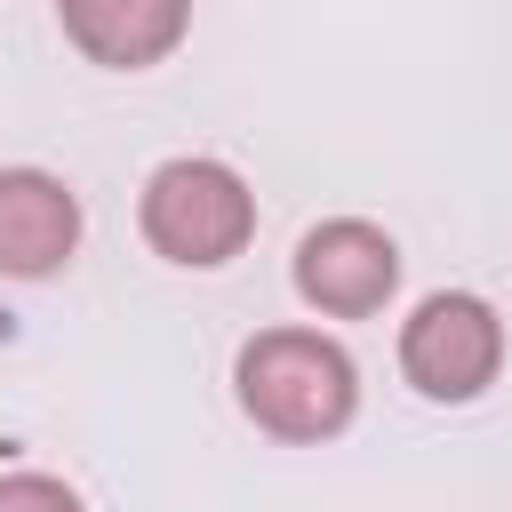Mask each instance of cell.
<instances>
[{
    "mask_svg": "<svg viewBox=\"0 0 512 512\" xmlns=\"http://www.w3.org/2000/svg\"><path fill=\"white\" fill-rule=\"evenodd\" d=\"M232 392H240V416L256 432H272L288 448H320L352 424L360 368L320 328H256L232 360Z\"/></svg>",
    "mask_w": 512,
    "mask_h": 512,
    "instance_id": "cell-1",
    "label": "cell"
},
{
    "mask_svg": "<svg viewBox=\"0 0 512 512\" xmlns=\"http://www.w3.org/2000/svg\"><path fill=\"white\" fill-rule=\"evenodd\" d=\"M136 224H144L152 256H168L184 272H216L256 240V192H248L240 168H224L208 152H184V160H160L144 176Z\"/></svg>",
    "mask_w": 512,
    "mask_h": 512,
    "instance_id": "cell-2",
    "label": "cell"
},
{
    "mask_svg": "<svg viewBox=\"0 0 512 512\" xmlns=\"http://www.w3.org/2000/svg\"><path fill=\"white\" fill-rule=\"evenodd\" d=\"M400 376L424 392V400H480L496 376H504V320L488 296L472 288H440L424 296L408 320H400Z\"/></svg>",
    "mask_w": 512,
    "mask_h": 512,
    "instance_id": "cell-3",
    "label": "cell"
},
{
    "mask_svg": "<svg viewBox=\"0 0 512 512\" xmlns=\"http://www.w3.org/2000/svg\"><path fill=\"white\" fill-rule=\"evenodd\" d=\"M296 296L312 304V312H328V320H368V312H384V296L400 288V248H392V232L384 224H368V216H328V224H312L304 240H296Z\"/></svg>",
    "mask_w": 512,
    "mask_h": 512,
    "instance_id": "cell-4",
    "label": "cell"
},
{
    "mask_svg": "<svg viewBox=\"0 0 512 512\" xmlns=\"http://www.w3.org/2000/svg\"><path fill=\"white\" fill-rule=\"evenodd\" d=\"M80 248V200L48 168H0V272L48 280Z\"/></svg>",
    "mask_w": 512,
    "mask_h": 512,
    "instance_id": "cell-5",
    "label": "cell"
},
{
    "mask_svg": "<svg viewBox=\"0 0 512 512\" xmlns=\"http://www.w3.org/2000/svg\"><path fill=\"white\" fill-rule=\"evenodd\" d=\"M64 40L104 72H152L184 48L192 0H56Z\"/></svg>",
    "mask_w": 512,
    "mask_h": 512,
    "instance_id": "cell-6",
    "label": "cell"
},
{
    "mask_svg": "<svg viewBox=\"0 0 512 512\" xmlns=\"http://www.w3.org/2000/svg\"><path fill=\"white\" fill-rule=\"evenodd\" d=\"M0 512H80V496L56 472H8L0 480Z\"/></svg>",
    "mask_w": 512,
    "mask_h": 512,
    "instance_id": "cell-7",
    "label": "cell"
}]
</instances>
